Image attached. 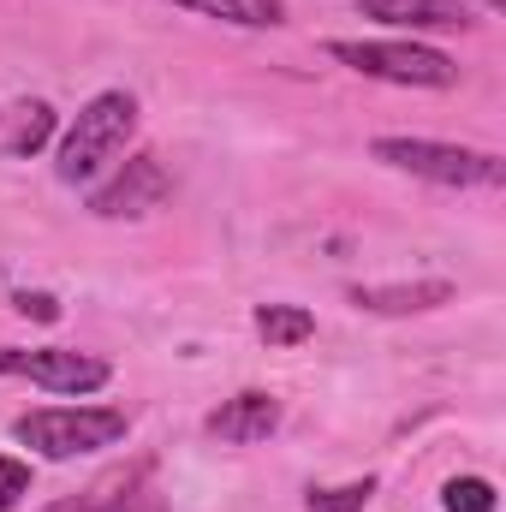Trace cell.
<instances>
[{"instance_id": "1", "label": "cell", "mask_w": 506, "mask_h": 512, "mask_svg": "<svg viewBox=\"0 0 506 512\" xmlns=\"http://www.w3.org/2000/svg\"><path fill=\"white\" fill-rule=\"evenodd\" d=\"M381 167L429 179V185H453V191H495L506 185V161L495 149H465V143H441V137H376L370 143Z\"/></svg>"}, {"instance_id": "2", "label": "cell", "mask_w": 506, "mask_h": 512, "mask_svg": "<svg viewBox=\"0 0 506 512\" xmlns=\"http://www.w3.org/2000/svg\"><path fill=\"white\" fill-rule=\"evenodd\" d=\"M131 131H137V96H131V90H102V96H90V102L78 108V120L66 126V137H60L54 173H60L66 185H90V179L131 143Z\"/></svg>"}, {"instance_id": "3", "label": "cell", "mask_w": 506, "mask_h": 512, "mask_svg": "<svg viewBox=\"0 0 506 512\" xmlns=\"http://www.w3.org/2000/svg\"><path fill=\"white\" fill-rule=\"evenodd\" d=\"M126 429L131 417L120 405H42V411L12 417V435L42 459H84V453L120 447Z\"/></svg>"}, {"instance_id": "4", "label": "cell", "mask_w": 506, "mask_h": 512, "mask_svg": "<svg viewBox=\"0 0 506 512\" xmlns=\"http://www.w3.org/2000/svg\"><path fill=\"white\" fill-rule=\"evenodd\" d=\"M328 60H340L364 78H381V84H405V90H453L459 84V60L441 48H423V42H346V36H334Z\"/></svg>"}, {"instance_id": "5", "label": "cell", "mask_w": 506, "mask_h": 512, "mask_svg": "<svg viewBox=\"0 0 506 512\" xmlns=\"http://www.w3.org/2000/svg\"><path fill=\"white\" fill-rule=\"evenodd\" d=\"M0 376H18V382H36L48 393H102L108 387V364L90 358V352H66V346H36V352H18V346H0Z\"/></svg>"}, {"instance_id": "6", "label": "cell", "mask_w": 506, "mask_h": 512, "mask_svg": "<svg viewBox=\"0 0 506 512\" xmlns=\"http://www.w3.org/2000/svg\"><path fill=\"white\" fill-rule=\"evenodd\" d=\"M167 191H173L167 167H161L155 155H131L126 173H120L114 185H102V191L90 197V209H96L102 221H137V215L161 209V203H167Z\"/></svg>"}, {"instance_id": "7", "label": "cell", "mask_w": 506, "mask_h": 512, "mask_svg": "<svg viewBox=\"0 0 506 512\" xmlns=\"http://www.w3.org/2000/svg\"><path fill=\"white\" fill-rule=\"evenodd\" d=\"M215 441H227V447H256V441H268L274 429H280V399L274 393H233L221 411H209V423H203Z\"/></svg>"}, {"instance_id": "8", "label": "cell", "mask_w": 506, "mask_h": 512, "mask_svg": "<svg viewBox=\"0 0 506 512\" xmlns=\"http://www.w3.org/2000/svg\"><path fill=\"white\" fill-rule=\"evenodd\" d=\"M364 18L393 24V30H465L477 24L465 0H358Z\"/></svg>"}, {"instance_id": "9", "label": "cell", "mask_w": 506, "mask_h": 512, "mask_svg": "<svg viewBox=\"0 0 506 512\" xmlns=\"http://www.w3.org/2000/svg\"><path fill=\"white\" fill-rule=\"evenodd\" d=\"M453 280H393V286H352V304L370 316H411V310H441L453 304Z\"/></svg>"}, {"instance_id": "10", "label": "cell", "mask_w": 506, "mask_h": 512, "mask_svg": "<svg viewBox=\"0 0 506 512\" xmlns=\"http://www.w3.org/2000/svg\"><path fill=\"white\" fill-rule=\"evenodd\" d=\"M316 334V316L304 304H256V340L268 352H286V346H304Z\"/></svg>"}, {"instance_id": "11", "label": "cell", "mask_w": 506, "mask_h": 512, "mask_svg": "<svg viewBox=\"0 0 506 512\" xmlns=\"http://www.w3.org/2000/svg\"><path fill=\"white\" fill-rule=\"evenodd\" d=\"M185 12H203V18H221V24H239V30H274L286 18L280 0H173Z\"/></svg>"}, {"instance_id": "12", "label": "cell", "mask_w": 506, "mask_h": 512, "mask_svg": "<svg viewBox=\"0 0 506 512\" xmlns=\"http://www.w3.org/2000/svg\"><path fill=\"white\" fill-rule=\"evenodd\" d=\"M376 501V477L340 483V489H310V512H364Z\"/></svg>"}, {"instance_id": "13", "label": "cell", "mask_w": 506, "mask_h": 512, "mask_svg": "<svg viewBox=\"0 0 506 512\" xmlns=\"http://www.w3.org/2000/svg\"><path fill=\"white\" fill-rule=\"evenodd\" d=\"M48 137H54V108H48V102H30V108H24V126L6 137V155H36Z\"/></svg>"}, {"instance_id": "14", "label": "cell", "mask_w": 506, "mask_h": 512, "mask_svg": "<svg viewBox=\"0 0 506 512\" xmlns=\"http://www.w3.org/2000/svg\"><path fill=\"white\" fill-rule=\"evenodd\" d=\"M441 507L447 512H495V483L489 477H453L441 489Z\"/></svg>"}, {"instance_id": "15", "label": "cell", "mask_w": 506, "mask_h": 512, "mask_svg": "<svg viewBox=\"0 0 506 512\" xmlns=\"http://www.w3.org/2000/svg\"><path fill=\"white\" fill-rule=\"evenodd\" d=\"M24 495H30V465L12 459V453H0V512H12Z\"/></svg>"}, {"instance_id": "16", "label": "cell", "mask_w": 506, "mask_h": 512, "mask_svg": "<svg viewBox=\"0 0 506 512\" xmlns=\"http://www.w3.org/2000/svg\"><path fill=\"white\" fill-rule=\"evenodd\" d=\"M12 310H18V316H36V322H60V304H54L48 292H18Z\"/></svg>"}, {"instance_id": "17", "label": "cell", "mask_w": 506, "mask_h": 512, "mask_svg": "<svg viewBox=\"0 0 506 512\" xmlns=\"http://www.w3.org/2000/svg\"><path fill=\"white\" fill-rule=\"evenodd\" d=\"M84 512H131V495H126V501H120V495H102L96 507H84ZM137 512H161V501H143Z\"/></svg>"}]
</instances>
